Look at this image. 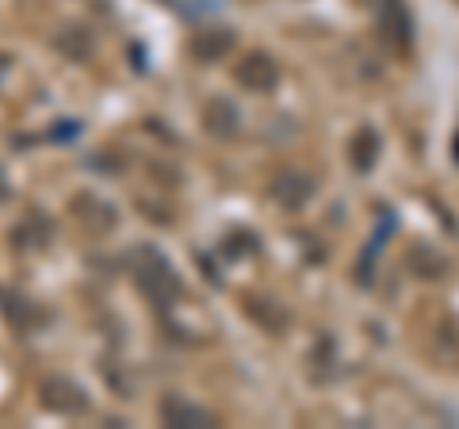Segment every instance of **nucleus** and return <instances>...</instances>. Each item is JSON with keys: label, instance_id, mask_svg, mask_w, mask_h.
<instances>
[{"label": "nucleus", "instance_id": "1", "mask_svg": "<svg viewBox=\"0 0 459 429\" xmlns=\"http://www.w3.org/2000/svg\"><path fill=\"white\" fill-rule=\"evenodd\" d=\"M134 280L157 307H172V299H180V292H184L177 268H172L157 250H138L134 253Z\"/></svg>", "mask_w": 459, "mask_h": 429}, {"label": "nucleus", "instance_id": "2", "mask_svg": "<svg viewBox=\"0 0 459 429\" xmlns=\"http://www.w3.org/2000/svg\"><path fill=\"white\" fill-rule=\"evenodd\" d=\"M234 81L241 84V89H249V92H272L280 84V66H276L272 54L253 50V54H246V58H238Z\"/></svg>", "mask_w": 459, "mask_h": 429}, {"label": "nucleus", "instance_id": "3", "mask_svg": "<svg viewBox=\"0 0 459 429\" xmlns=\"http://www.w3.org/2000/svg\"><path fill=\"white\" fill-rule=\"evenodd\" d=\"M42 407L54 410V414H84L89 410V395H84V388L74 380L50 376L42 383Z\"/></svg>", "mask_w": 459, "mask_h": 429}, {"label": "nucleus", "instance_id": "4", "mask_svg": "<svg viewBox=\"0 0 459 429\" xmlns=\"http://www.w3.org/2000/svg\"><path fill=\"white\" fill-rule=\"evenodd\" d=\"M74 219L81 226H89L92 234H104V231H111V226H115V207L108 204V199L92 196V192H81L74 199Z\"/></svg>", "mask_w": 459, "mask_h": 429}, {"label": "nucleus", "instance_id": "5", "mask_svg": "<svg viewBox=\"0 0 459 429\" xmlns=\"http://www.w3.org/2000/svg\"><path fill=\"white\" fill-rule=\"evenodd\" d=\"M161 422L165 425H177V429H192V425H214V418L204 410V407H195L192 398H184V395H169L165 403H161Z\"/></svg>", "mask_w": 459, "mask_h": 429}, {"label": "nucleus", "instance_id": "6", "mask_svg": "<svg viewBox=\"0 0 459 429\" xmlns=\"http://www.w3.org/2000/svg\"><path fill=\"white\" fill-rule=\"evenodd\" d=\"M204 131L214 138H234L238 135V108L222 96L207 100L204 104Z\"/></svg>", "mask_w": 459, "mask_h": 429}, {"label": "nucleus", "instance_id": "7", "mask_svg": "<svg viewBox=\"0 0 459 429\" xmlns=\"http://www.w3.org/2000/svg\"><path fill=\"white\" fill-rule=\"evenodd\" d=\"M230 47H234V31H226V27H204V31L192 39L195 62H219L230 54Z\"/></svg>", "mask_w": 459, "mask_h": 429}, {"label": "nucleus", "instance_id": "8", "mask_svg": "<svg viewBox=\"0 0 459 429\" xmlns=\"http://www.w3.org/2000/svg\"><path fill=\"white\" fill-rule=\"evenodd\" d=\"M54 50L62 54V58H69V62H89L92 58V50H96V42H92V35L84 31V27H62V31L54 35Z\"/></svg>", "mask_w": 459, "mask_h": 429}, {"label": "nucleus", "instance_id": "9", "mask_svg": "<svg viewBox=\"0 0 459 429\" xmlns=\"http://www.w3.org/2000/svg\"><path fill=\"white\" fill-rule=\"evenodd\" d=\"M310 192H314V184L307 177H299V173H287V177H280L276 184H272V196H276V204L287 207V211L303 207L307 199H310Z\"/></svg>", "mask_w": 459, "mask_h": 429}, {"label": "nucleus", "instance_id": "10", "mask_svg": "<svg viewBox=\"0 0 459 429\" xmlns=\"http://www.w3.org/2000/svg\"><path fill=\"white\" fill-rule=\"evenodd\" d=\"M371 146H376V135L364 131L360 142H356V165H360V169H368V165H371V157H376V150H371Z\"/></svg>", "mask_w": 459, "mask_h": 429}, {"label": "nucleus", "instance_id": "11", "mask_svg": "<svg viewBox=\"0 0 459 429\" xmlns=\"http://www.w3.org/2000/svg\"><path fill=\"white\" fill-rule=\"evenodd\" d=\"M8 196V184H4V173H0V199Z\"/></svg>", "mask_w": 459, "mask_h": 429}]
</instances>
